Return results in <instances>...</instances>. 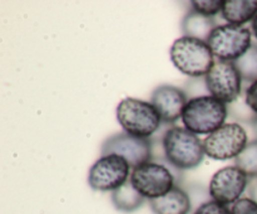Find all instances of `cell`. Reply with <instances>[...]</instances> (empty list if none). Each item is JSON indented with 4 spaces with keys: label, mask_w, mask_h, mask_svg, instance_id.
Instances as JSON below:
<instances>
[{
    "label": "cell",
    "mask_w": 257,
    "mask_h": 214,
    "mask_svg": "<svg viewBox=\"0 0 257 214\" xmlns=\"http://www.w3.org/2000/svg\"><path fill=\"white\" fill-rule=\"evenodd\" d=\"M162 150L168 165L177 170L197 168L206 155L203 141L181 126H172L163 133Z\"/></svg>",
    "instance_id": "obj_1"
},
{
    "label": "cell",
    "mask_w": 257,
    "mask_h": 214,
    "mask_svg": "<svg viewBox=\"0 0 257 214\" xmlns=\"http://www.w3.org/2000/svg\"><path fill=\"white\" fill-rule=\"evenodd\" d=\"M228 116L226 103L213 96H197L188 100L182 113L183 125L196 135H210L225 125Z\"/></svg>",
    "instance_id": "obj_2"
},
{
    "label": "cell",
    "mask_w": 257,
    "mask_h": 214,
    "mask_svg": "<svg viewBox=\"0 0 257 214\" xmlns=\"http://www.w3.org/2000/svg\"><path fill=\"white\" fill-rule=\"evenodd\" d=\"M170 55L173 65L191 78L205 77L215 63V55L207 43L185 35L173 42Z\"/></svg>",
    "instance_id": "obj_3"
},
{
    "label": "cell",
    "mask_w": 257,
    "mask_h": 214,
    "mask_svg": "<svg viewBox=\"0 0 257 214\" xmlns=\"http://www.w3.org/2000/svg\"><path fill=\"white\" fill-rule=\"evenodd\" d=\"M115 115L124 132L137 137L151 138L162 123V118L152 103L135 97L123 98L118 103Z\"/></svg>",
    "instance_id": "obj_4"
},
{
    "label": "cell",
    "mask_w": 257,
    "mask_h": 214,
    "mask_svg": "<svg viewBox=\"0 0 257 214\" xmlns=\"http://www.w3.org/2000/svg\"><path fill=\"white\" fill-rule=\"evenodd\" d=\"M207 44L217 59L235 62L252 47V32L245 25H217Z\"/></svg>",
    "instance_id": "obj_5"
},
{
    "label": "cell",
    "mask_w": 257,
    "mask_h": 214,
    "mask_svg": "<svg viewBox=\"0 0 257 214\" xmlns=\"http://www.w3.org/2000/svg\"><path fill=\"white\" fill-rule=\"evenodd\" d=\"M248 144L247 131L241 123H225L207 135L203 140V148L208 158L213 160L236 159Z\"/></svg>",
    "instance_id": "obj_6"
},
{
    "label": "cell",
    "mask_w": 257,
    "mask_h": 214,
    "mask_svg": "<svg viewBox=\"0 0 257 214\" xmlns=\"http://www.w3.org/2000/svg\"><path fill=\"white\" fill-rule=\"evenodd\" d=\"M130 180L145 198H161L176 186L175 174L167 165L150 161L132 169Z\"/></svg>",
    "instance_id": "obj_7"
},
{
    "label": "cell",
    "mask_w": 257,
    "mask_h": 214,
    "mask_svg": "<svg viewBox=\"0 0 257 214\" xmlns=\"http://www.w3.org/2000/svg\"><path fill=\"white\" fill-rule=\"evenodd\" d=\"M130 164L122 156L102 155L90 166L88 184L93 190L113 193L130 180Z\"/></svg>",
    "instance_id": "obj_8"
},
{
    "label": "cell",
    "mask_w": 257,
    "mask_h": 214,
    "mask_svg": "<svg viewBox=\"0 0 257 214\" xmlns=\"http://www.w3.org/2000/svg\"><path fill=\"white\" fill-rule=\"evenodd\" d=\"M205 82L208 93L226 105L237 101L242 92V77L233 62L216 59Z\"/></svg>",
    "instance_id": "obj_9"
},
{
    "label": "cell",
    "mask_w": 257,
    "mask_h": 214,
    "mask_svg": "<svg viewBox=\"0 0 257 214\" xmlns=\"http://www.w3.org/2000/svg\"><path fill=\"white\" fill-rule=\"evenodd\" d=\"M102 155H118L127 160L132 169L150 163L153 159L152 138L137 137L127 132H118L109 136L102 144Z\"/></svg>",
    "instance_id": "obj_10"
},
{
    "label": "cell",
    "mask_w": 257,
    "mask_h": 214,
    "mask_svg": "<svg viewBox=\"0 0 257 214\" xmlns=\"http://www.w3.org/2000/svg\"><path fill=\"white\" fill-rule=\"evenodd\" d=\"M247 185L248 176L236 165H230L221 168L213 174L208 193L212 200L228 206L242 198Z\"/></svg>",
    "instance_id": "obj_11"
},
{
    "label": "cell",
    "mask_w": 257,
    "mask_h": 214,
    "mask_svg": "<svg viewBox=\"0 0 257 214\" xmlns=\"http://www.w3.org/2000/svg\"><path fill=\"white\" fill-rule=\"evenodd\" d=\"M187 93L180 87L172 85H161L153 90L151 103L160 113L162 122L173 123L182 117L187 105Z\"/></svg>",
    "instance_id": "obj_12"
},
{
    "label": "cell",
    "mask_w": 257,
    "mask_h": 214,
    "mask_svg": "<svg viewBox=\"0 0 257 214\" xmlns=\"http://www.w3.org/2000/svg\"><path fill=\"white\" fill-rule=\"evenodd\" d=\"M150 206L155 214H190L192 201L181 186L176 185L166 195L150 200Z\"/></svg>",
    "instance_id": "obj_13"
},
{
    "label": "cell",
    "mask_w": 257,
    "mask_h": 214,
    "mask_svg": "<svg viewBox=\"0 0 257 214\" xmlns=\"http://www.w3.org/2000/svg\"><path fill=\"white\" fill-rule=\"evenodd\" d=\"M221 15L227 24L243 25L257 15V0H225Z\"/></svg>",
    "instance_id": "obj_14"
},
{
    "label": "cell",
    "mask_w": 257,
    "mask_h": 214,
    "mask_svg": "<svg viewBox=\"0 0 257 214\" xmlns=\"http://www.w3.org/2000/svg\"><path fill=\"white\" fill-rule=\"evenodd\" d=\"M217 27L213 18L205 17L191 9L181 23V29L185 37L196 38L207 43L211 33Z\"/></svg>",
    "instance_id": "obj_15"
},
{
    "label": "cell",
    "mask_w": 257,
    "mask_h": 214,
    "mask_svg": "<svg viewBox=\"0 0 257 214\" xmlns=\"http://www.w3.org/2000/svg\"><path fill=\"white\" fill-rule=\"evenodd\" d=\"M110 199L117 210L125 211V213H131V211L140 209L146 200L145 196L132 185L131 180H128L119 189L113 191Z\"/></svg>",
    "instance_id": "obj_16"
},
{
    "label": "cell",
    "mask_w": 257,
    "mask_h": 214,
    "mask_svg": "<svg viewBox=\"0 0 257 214\" xmlns=\"http://www.w3.org/2000/svg\"><path fill=\"white\" fill-rule=\"evenodd\" d=\"M233 63L240 72L242 81L250 85L257 81V44H252L242 57Z\"/></svg>",
    "instance_id": "obj_17"
},
{
    "label": "cell",
    "mask_w": 257,
    "mask_h": 214,
    "mask_svg": "<svg viewBox=\"0 0 257 214\" xmlns=\"http://www.w3.org/2000/svg\"><path fill=\"white\" fill-rule=\"evenodd\" d=\"M235 165L248 178H257V138L246 145L242 153L235 159Z\"/></svg>",
    "instance_id": "obj_18"
},
{
    "label": "cell",
    "mask_w": 257,
    "mask_h": 214,
    "mask_svg": "<svg viewBox=\"0 0 257 214\" xmlns=\"http://www.w3.org/2000/svg\"><path fill=\"white\" fill-rule=\"evenodd\" d=\"M228 108V115L232 116L236 120L241 121L243 123H250L253 126V123L257 121V115L251 110L247 106L246 101H240L238 98L237 101H235L233 103H230L227 106Z\"/></svg>",
    "instance_id": "obj_19"
},
{
    "label": "cell",
    "mask_w": 257,
    "mask_h": 214,
    "mask_svg": "<svg viewBox=\"0 0 257 214\" xmlns=\"http://www.w3.org/2000/svg\"><path fill=\"white\" fill-rule=\"evenodd\" d=\"M192 10L205 17L213 18L222 10V0H193L191 2Z\"/></svg>",
    "instance_id": "obj_20"
},
{
    "label": "cell",
    "mask_w": 257,
    "mask_h": 214,
    "mask_svg": "<svg viewBox=\"0 0 257 214\" xmlns=\"http://www.w3.org/2000/svg\"><path fill=\"white\" fill-rule=\"evenodd\" d=\"M231 214H257V200L251 196H242L232 204Z\"/></svg>",
    "instance_id": "obj_21"
},
{
    "label": "cell",
    "mask_w": 257,
    "mask_h": 214,
    "mask_svg": "<svg viewBox=\"0 0 257 214\" xmlns=\"http://www.w3.org/2000/svg\"><path fill=\"white\" fill-rule=\"evenodd\" d=\"M193 214H231V209L215 200H207L200 204Z\"/></svg>",
    "instance_id": "obj_22"
},
{
    "label": "cell",
    "mask_w": 257,
    "mask_h": 214,
    "mask_svg": "<svg viewBox=\"0 0 257 214\" xmlns=\"http://www.w3.org/2000/svg\"><path fill=\"white\" fill-rule=\"evenodd\" d=\"M245 101L248 107L257 115V81L248 85L245 91Z\"/></svg>",
    "instance_id": "obj_23"
},
{
    "label": "cell",
    "mask_w": 257,
    "mask_h": 214,
    "mask_svg": "<svg viewBox=\"0 0 257 214\" xmlns=\"http://www.w3.org/2000/svg\"><path fill=\"white\" fill-rule=\"evenodd\" d=\"M252 34L255 35L257 39V15L255 17V19L252 20Z\"/></svg>",
    "instance_id": "obj_24"
},
{
    "label": "cell",
    "mask_w": 257,
    "mask_h": 214,
    "mask_svg": "<svg viewBox=\"0 0 257 214\" xmlns=\"http://www.w3.org/2000/svg\"><path fill=\"white\" fill-rule=\"evenodd\" d=\"M253 128H255V132H256V136H257V121L255 123H253Z\"/></svg>",
    "instance_id": "obj_25"
}]
</instances>
